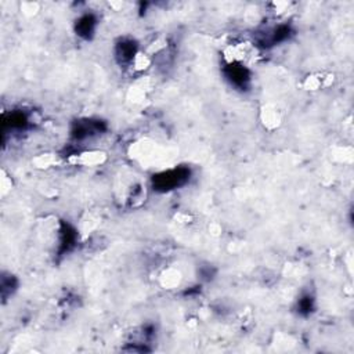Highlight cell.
Listing matches in <instances>:
<instances>
[{
	"label": "cell",
	"mask_w": 354,
	"mask_h": 354,
	"mask_svg": "<svg viewBox=\"0 0 354 354\" xmlns=\"http://www.w3.org/2000/svg\"><path fill=\"white\" fill-rule=\"evenodd\" d=\"M184 179H186V176L182 174V170H172V172L164 173V174L158 176V179H156V184H158L159 187L165 188V190H169V188H172V187L174 186H179L180 183L184 182Z\"/></svg>",
	"instance_id": "6da1fadb"
},
{
	"label": "cell",
	"mask_w": 354,
	"mask_h": 354,
	"mask_svg": "<svg viewBox=\"0 0 354 354\" xmlns=\"http://www.w3.org/2000/svg\"><path fill=\"white\" fill-rule=\"evenodd\" d=\"M228 79L235 86H245V83L249 81V75H248L245 68H242L240 65H235V67H230Z\"/></svg>",
	"instance_id": "7a4b0ae2"
},
{
	"label": "cell",
	"mask_w": 354,
	"mask_h": 354,
	"mask_svg": "<svg viewBox=\"0 0 354 354\" xmlns=\"http://www.w3.org/2000/svg\"><path fill=\"white\" fill-rule=\"evenodd\" d=\"M94 18L91 15H85L83 18L79 19L76 31H79V35L89 37V35H91V32L94 29Z\"/></svg>",
	"instance_id": "3957f363"
}]
</instances>
